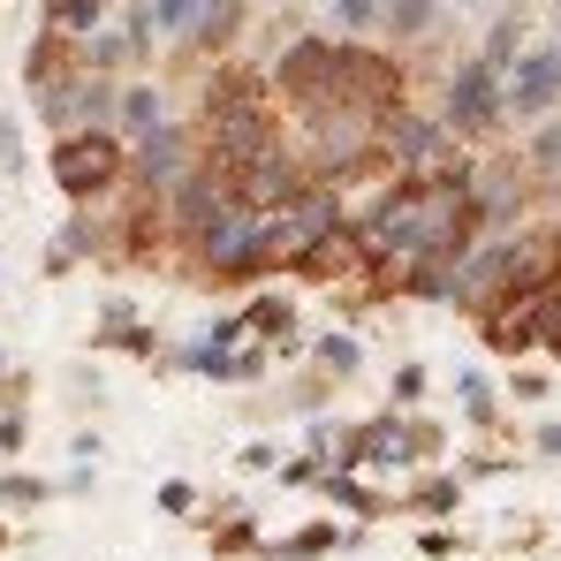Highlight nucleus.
I'll return each instance as SVG.
<instances>
[{
	"instance_id": "dca6fc26",
	"label": "nucleus",
	"mask_w": 561,
	"mask_h": 561,
	"mask_svg": "<svg viewBox=\"0 0 561 561\" xmlns=\"http://www.w3.org/2000/svg\"><path fill=\"white\" fill-rule=\"evenodd\" d=\"M319 493H327L334 508H350L357 524H373V516H394V508H402V501H387V493H373V485H365L357 470H327V478H319Z\"/></svg>"
},
{
	"instance_id": "423d86ee",
	"label": "nucleus",
	"mask_w": 561,
	"mask_h": 561,
	"mask_svg": "<svg viewBox=\"0 0 561 561\" xmlns=\"http://www.w3.org/2000/svg\"><path fill=\"white\" fill-rule=\"evenodd\" d=\"M205 152H197V129L190 122H168V129H152V137H137L129 145V197H168L175 183H190V168H197Z\"/></svg>"
},
{
	"instance_id": "9d476101",
	"label": "nucleus",
	"mask_w": 561,
	"mask_h": 561,
	"mask_svg": "<svg viewBox=\"0 0 561 561\" xmlns=\"http://www.w3.org/2000/svg\"><path fill=\"white\" fill-rule=\"evenodd\" d=\"M243 23H251V0H205L190 54H205V61H228V54H236V38H243Z\"/></svg>"
},
{
	"instance_id": "7c9ffc66",
	"label": "nucleus",
	"mask_w": 561,
	"mask_h": 561,
	"mask_svg": "<svg viewBox=\"0 0 561 561\" xmlns=\"http://www.w3.org/2000/svg\"><path fill=\"white\" fill-rule=\"evenodd\" d=\"M531 456H547V463H561V417H531V440H524Z\"/></svg>"
},
{
	"instance_id": "4468645a",
	"label": "nucleus",
	"mask_w": 561,
	"mask_h": 561,
	"mask_svg": "<svg viewBox=\"0 0 561 561\" xmlns=\"http://www.w3.org/2000/svg\"><path fill=\"white\" fill-rule=\"evenodd\" d=\"M410 516H425V524H448L456 508H463V470H410V501H402Z\"/></svg>"
},
{
	"instance_id": "412c9836",
	"label": "nucleus",
	"mask_w": 561,
	"mask_h": 561,
	"mask_svg": "<svg viewBox=\"0 0 561 561\" xmlns=\"http://www.w3.org/2000/svg\"><path fill=\"white\" fill-rule=\"evenodd\" d=\"M197 15H205V0H152V23H160V38L190 54V38H197Z\"/></svg>"
},
{
	"instance_id": "f704fd0d",
	"label": "nucleus",
	"mask_w": 561,
	"mask_h": 561,
	"mask_svg": "<svg viewBox=\"0 0 561 561\" xmlns=\"http://www.w3.org/2000/svg\"><path fill=\"white\" fill-rule=\"evenodd\" d=\"M448 15H478V0H448Z\"/></svg>"
},
{
	"instance_id": "e433bc0d",
	"label": "nucleus",
	"mask_w": 561,
	"mask_h": 561,
	"mask_svg": "<svg viewBox=\"0 0 561 561\" xmlns=\"http://www.w3.org/2000/svg\"><path fill=\"white\" fill-rule=\"evenodd\" d=\"M547 38H554V61H561V23H554V31H547Z\"/></svg>"
},
{
	"instance_id": "72a5a7b5",
	"label": "nucleus",
	"mask_w": 561,
	"mask_h": 561,
	"mask_svg": "<svg viewBox=\"0 0 561 561\" xmlns=\"http://www.w3.org/2000/svg\"><path fill=\"white\" fill-rule=\"evenodd\" d=\"M539 190H547V205H554V220H561V175H547Z\"/></svg>"
},
{
	"instance_id": "7ed1b4c3",
	"label": "nucleus",
	"mask_w": 561,
	"mask_h": 561,
	"mask_svg": "<svg viewBox=\"0 0 561 561\" xmlns=\"http://www.w3.org/2000/svg\"><path fill=\"white\" fill-rule=\"evenodd\" d=\"M46 175L69 205H99V197L129 190V145L114 129H61L46 152Z\"/></svg>"
},
{
	"instance_id": "2eb2a0df",
	"label": "nucleus",
	"mask_w": 561,
	"mask_h": 561,
	"mask_svg": "<svg viewBox=\"0 0 561 561\" xmlns=\"http://www.w3.org/2000/svg\"><path fill=\"white\" fill-rule=\"evenodd\" d=\"M92 350H129V357H145V365H152V357H160V334H152L129 304H106V311H99Z\"/></svg>"
},
{
	"instance_id": "cd10ccee",
	"label": "nucleus",
	"mask_w": 561,
	"mask_h": 561,
	"mask_svg": "<svg viewBox=\"0 0 561 561\" xmlns=\"http://www.w3.org/2000/svg\"><path fill=\"white\" fill-rule=\"evenodd\" d=\"M213 554H259V524H251V516L220 524V531H213Z\"/></svg>"
},
{
	"instance_id": "6e6552de",
	"label": "nucleus",
	"mask_w": 561,
	"mask_h": 561,
	"mask_svg": "<svg viewBox=\"0 0 561 561\" xmlns=\"http://www.w3.org/2000/svg\"><path fill=\"white\" fill-rule=\"evenodd\" d=\"M168 122H175V99H168V84H152L145 69H137V77H122V99H114V137H122V145L152 137V129H168Z\"/></svg>"
},
{
	"instance_id": "393cba45",
	"label": "nucleus",
	"mask_w": 561,
	"mask_h": 561,
	"mask_svg": "<svg viewBox=\"0 0 561 561\" xmlns=\"http://www.w3.org/2000/svg\"><path fill=\"white\" fill-rule=\"evenodd\" d=\"M501 394H508V402H524V410H539V402L554 394V379L539 373V365H516V373L501 379Z\"/></svg>"
},
{
	"instance_id": "0eeeda50",
	"label": "nucleus",
	"mask_w": 561,
	"mask_h": 561,
	"mask_svg": "<svg viewBox=\"0 0 561 561\" xmlns=\"http://www.w3.org/2000/svg\"><path fill=\"white\" fill-rule=\"evenodd\" d=\"M501 84H508V129H531V122H547L561 114V61H554V38H531L508 69H501Z\"/></svg>"
},
{
	"instance_id": "9b49d317",
	"label": "nucleus",
	"mask_w": 561,
	"mask_h": 561,
	"mask_svg": "<svg viewBox=\"0 0 561 561\" xmlns=\"http://www.w3.org/2000/svg\"><path fill=\"white\" fill-rule=\"evenodd\" d=\"M440 23H448V0H387L379 8V38L387 46H425Z\"/></svg>"
},
{
	"instance_id": "c85d7f7f",
	"label": "nucleus",
	"mask_w": 561,
	"mask_h": 561,
	"mask_svg": "<svg viewBox=\"0 0 561 561\" xmlns=\"http://www.w3.org/2000/svg\"><path fill=\"white\" fill-rule=\"evenodd\" d=\"M152 508H160V516H197V485H190V478H168V485L152 493Z\"/></svg>"
},
{
	"instance_id": "f3484780",
	"label": "nucleus",
	"mask_w": 561,
	"mask_h": 561,
	"mask_svg": "<svg viewBox=\"0 0 561 561\" xmlns=\"http://www.w3.org/2000/svg\"><path fill=\"white\" fill-rule=\"evenodd\" d=\"M38 23L77 46V38H92L99 23H114V0H38Z\"/></svg>"
},
{
	"instance_id": "bb28decb",
	"label": "nucleus",
	"mask_w": 561,
	"mask_h": 561,
	"mask_svg": "<svg viewBox=\"0 0 561 561\" xmlns=\"http://www.w3.org/2000/svg\"><path fill=\"white\" fill-rule=\"evenodd\" d=\"M327 470H334V463H327L319 448H304V456H280V470H274V478L288 485V493H304V485H319Z\"/></svg>"
},
{
	"instance_id": "39448f33",
	"label": "nucleus",
	"mask_w": 561,
	"mask_h": 561,
	"mask_svg": "<svg viewBox=\"0 0 561 561\" xmlns=\"http://www.w3.org/2000/svg\"><path fill=\"white\" fill-rule=\"evenodd\" d=\"M470 145L440 122V114H425V106H402V114H387V129H379V168L387 175H440V168H456Z\"/></svg>"
},
{
	"instance_id": "6ab92c4d",
	"label": "nucleus",
	"mask_w": 561,
	"mask_h": 561,
	"mask_svg": "<svg viewBox=\"0 0 561 561\" xmlns=\"http://www.w3.org/2000/svg\"><path fill=\"white\" fill-rule=\"evenodd\" d=\"M456 402H463V417L478 425V433H493V425H501V379H493V373L463 365V373H456Z\"/></svg>"
},
{
	"instance_id": "f03ea898",
	"label": "nucleus",
	"mask_w": 561,
	"mask_h": 561,
	"mask_svg": "<svg viewBox=\"0 0 561 561\" xmlns=\"http://www.w3.org/2000/svg\"><path fill=\"white\" fill-rule=\"evenodd\" d=\"M197 280H213V288H251V280H274L280 274V236H274V213H259V205H236L228 220H213L197 243L183 251Z\"/></svg>"
},
{
	"instance_id": "b1692460",
	"label": "nucleus",
	"mask_w": 561,
	"mask_h": 561,
	"mask_svg": "<svg viewBox=\"0 0 561 561\" xmlns=\"http://www.w3.org/2000/svg\"><path fill=\"white\" fill-rule=\"evenodd\" d=\"M425 387H433V373L410 357V365H394V379H387V410H417L425 402Z\"/></svg>"
},
{
	"instance_id": "f257e3e1",
	"label": "nucleus",
	"mask_w": 561,
	"mask_h": 561,
	"mask_svg": "<svg viewBox=\"0 0 561 561\" xmlns=\"http://www.w3.org/2000/svg\"><path fill=\"white\" fill-rule=\"evenodd\" d=\"M197 152L228 175H243L251 160H266L288 145V106L266 77H243L236 61H205V106H197Z\"/></svg>"
},
{
	"instance_id": "20e7f679",
	"label": "nucleus",
	"mask_w": 561,
	"mask_h": 561,
	"mask_svg": "<svg viewBox=\"0 0 561 561\" xmlns=\"http://www.w3.org/2000/svg\"><path fill=\"white\" fill-rule=\"evenodd\" d=\"M440 122L463 137L470 152L501 145V129H508V84H501V69L478 61V54H463V61L448 69V84H440Z\"/></svg>"
},
{
	"instance_id": "2f4dec72",
	"label": "nucleus",
	"mask_w": 561,
	"mask_h": 561,
	"mask_svg": "<svg viewBox=\"0 0 561 561\" xmlns=\"http://www.w3.org/2000/svg\"><path fill=\"white\" fill-rule=\"evenodd\" d=\"M417 547H425V554H433V561H456V554H463V539H456V531H425Z\"/></svg>"
},
{
	"instance_id": "c9c22d12",
	"label": "nucleus",
	"mask_w": 561,
	"mask_h": 561,
	"mask_svg": "<svg viewBox=\"0 0 561 561\" xmlns=\"http://www.w3.org/2000/svg\"><path fill=\"white\" fill-rule=\"evenodd\" d=\"M547 357H554V365H561V334H554V342H547Z\"/></svg>"
},
{
	"instance_id": "aec40b11",
	"label": "nucleus",
	"mask_w": 561,
	"mask_h": 561,
	"mask_svg": "<svg viewBox=\"0 0 561 561\" xmlns=\"http://www.w3.org/2000/svg\"><path fill=\"white\" fill-rule=\"evenodd\" d=\"M516 152H524V168H531V183H547V175H561V114H547V122H531Z\"/></svg>"
},
{
	"instance_id": "f8f14e48",
	"label": "nucleus",
	"mask_w": 561,
	"mask_h": 561,
	"mask_svg": "<svg viewBox=\"0 0 561 561\" xmlns=\"http://www.w3.org/2000/svg\"><path fill=\"white\" fill-rule=\"evenodd\" d=\"M304 357H311V373L334 379V387L365 373V342H357L350 327H327V334H311V342H304Z\"/></svg>"
},
{
	"instance_id": "473e14b6",
	"label": "nucleus",
	"mask_w": 561,
	"mask_h": 561,
	"mask_svg": "<svg viewBox=\"0 0 561 561\" xmlns=\"http://www.w3.org/2000/svg\"><path fill=\"white\" fill-rule=\"evenodd\" d=\"M243 470H280V448L274 440H251V448H243Z\"/></svg>"
},
{
	"instance_id": "4c0bfd02",
	"label": "nucleus",
	"mask_w": 561,
	"mask_h": 561,
	"mask_svg": "<svg viewBox=\"0 0 561 561\" xmlns=\"http://www.w3.org/2000/svg\"><path fill=\"white\" fill-rule=\"evenodd\" d=\"M0 554H8V531H0Z\"/></svg>"
},
{
	"instance_id": "c756f323",
	"label": "nucleus",
	"mask_w": 561,
	"mask_h": 561,
	"mask_svg": "<svg viewBox=\"0 0 561 561\" xmlns=\"http://www.w3.org/2000/svg\"><path fill=\"white\" fill-rule=\"evenodd\" d=\"M31 425H23V402H0V456H23Z\"/></svg>"
},
{
	"instance_id": "5701e85b",
	"label": "nucleus",
	"mask_w": 561,
	"mask_h": 561,
	"mask_svg": "<svg viewBox=\"0 0 561 561\" xmlns=\"http://www.w3.org/2000/svg\"><path fill=\"white\" fill-rule=\"evenodd\" d=\"M38 501H54V478H38V470H8L0 478V508H38Z\"/></svg>"
},
{
	"instance_id": "a211bd4d",
	"label": "nucleus",
	"mask_w": 561,
	"mask_h": 561,
	"mask_svg": "<svg viewBox=\"0 0 561 561\" xmlns=\"http://www.w3.org/2000/svg\"><path fill=\"white\" fill-rule=\"evenodd\" d=\"M350 547V531H334V524H304V531H288V539H259V561H327Z\"/></svg>"
},
{
	"instance_id": "58836bf2",
	"label": "nucleus",
	"mask_w": 561,
	"mask_h": 561,
	"mask_svg": "<svg viewBox=\"0 0 561 561\" xmlns=\"http://www.w3.org/2000/svg\"><path fill=\"white\" fill-rule=\"evenodd\" d=\"M554 23H561V0H554Z\"/></svg>"
},
{
	"instance_id": "ddd939ff",
	"label": "nucleus",
	"mask_w": 561,
	"mask_h": 561,
	"mask_svg": "<svg viewBox=\"0 0 561 561\" xmlns=\"http://www.w3.org/2000/svg\"><path fill=\"white\" fill-rule=\"evenodd\" d=\"M524 46H531V8H524V0H508V8L485 23V38H478L470 54H478V61H493V69H508Z\"/></svg>"
},
{
	"instance_id": "a878e982",
	"label": "nucleus",
	"mask_w": 561,
	"mask_h": 561,
	"mask_svg": "<svg viewBox=\"0 0 561 561\" xmlns=\"http://www.w3.org/2000/svg\"><path fill=\"white\" fill-rule=\"evenodd\" d=\"M23 168H31V160H23V114H15V106H0V183H8V175H23Z\"/></svg>"
},
{
	"instance_id": "4be33fe9",
	"label": "nucleus",
	"mask_w": 561,
	"mask_h": 561,
	"mask_svg": "<svg viewBox=\"0 0 561 561\" xmlns=\"http://www.w3.org/2000/svg\"><path fill=\"white\" fill-rule=\"evenodd\" d=\"M379 8H387V0H327V23H334L342 38H379Z\"/></svg>"
},
{
	"instance_id": "1a4fd4ad",
	"label": "nucleus",
	"mask_w": 561,
	"mask_h": 561,
	"mask_svg": "<svg viewBox=\"0 0 561 561\" xmlns=\"http://www.w3.org/2000/svg\"><path fill=\"white\" fill-rule=\"evenodd\" d=\"M236 311H243V334H251V342H266L274 357H304L311 334H304V319H296L288 296H243Z\"/></svg>"
}]
</instances>
